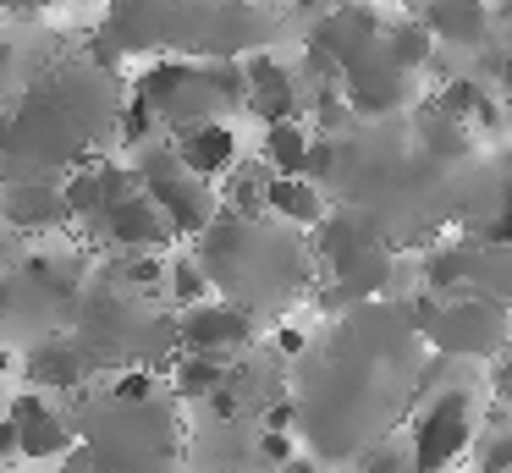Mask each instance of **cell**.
I'll return each instance as SVG.
<instances>
[{
  "label": "cell",
  "mask_w": 512,
  "mask_h": 473,
  "mask_svg": "<svg viewBox=\"0 0 512 473\" xmlns=\"http://www.w3.org/2000/svg\"><path fill=\"white\" fill-rule=\"evenodd\" d=\"M474 446V402L463 391H441L419 418H413V468L446 473L463 451Z\"/></svg>",
  "instance_id": "1"
},
{
  "label": "cell",
  "mask_w": 512,
  "mask_h": 473,
  "mask_svg": "<svg viewBox=\"0 0 512 473\" xmlns=\"http://www.w3.org/2000/svg\"><path fill=\"white\" fill-rule=\"evenodd\" d=\"M248 336H254V325H248V314L232 303H199V308H188V319L177 325L182 352H204V358H226V352L243 347Z\"/></svg>",
  "instance_id": "2"
},
{
  "label": "cell",
  "mask_w": 512,
  "mask_h": 473,
  "mask_svg": "<svg viewBox=\"0 0 512 473\" xmlns=\"http://www.w3.org/2000/svg\"><path fill=\"white\" fill-rule=\"evenodd\" d=\"M342 94H347V105H353V116H386V110L408 105V72H397L386 55H380V61L369 55V61H358L342 72Z\"/></svg>",
  "instance_id": "3"
},
{
  "label": "cell",
  "mask_w": 512,
  "mask_h": 473,
  "mask_svg": "<svg viewBox=\"0 0 512 473\" xmlns=\"http://www.w3.org/2000/svg\"><path fill=\"white\" fill-rule=\"evenodd\" d=\"M177 160H182V171H188V176H199V182H210V176L237 171V132L226 127V121H199V127H188V132H182Z\"/></svg>",
  "instance_id": "4"
},
{
  "label": "cell",
  "mask_w": 512,
  "mask_h": 473,
  "mask_svg": "<svg viewBox=\"0 0 512 473\" xmlns=\"http://www.w3.org/2000/svg\"><path fill=\"white\" fill-rule=\"evenodd\" d=\"M243 72H248V110L265 116V127L292 121V110H298V83H292L287 66H281L276 55H254V61H243Z\"/></svg>",
  "instance_id": "5"
},
{
  "label": "cell",
  "mask_w": 512,
  "mask_h": 473,
  "mask_svg": "<svg viewBox=\"0 0 512 473\" xmlns=\"http://www.w3.org/2000/svg\"><path fill=\"white\" fill-rule=\"evenodd\" d=\"M105 220H111V237L122 242V248H160V242L171 237L166 215L155 209V198H149V193L116 198V204L105 209Z\"/></svg>",
  "instance_id": "6"
},
{
  "label": "cell",
  "mask_w": 512,
  "mask_h": 473,
  "mask_svg": "<svg viewBox=\"0 0 512 473\" xmlns=\"http://www.w3.org/2000/svg\"><path fill=\"white\" fill-rule=\"evenodd\" d=\"M424 28L446 44H485L490 39V11L479 0H430L424 6Z\"/></svg>",
  "instance_id": "7"
},
{
  "label": "cell",
  "mask_w": 512,
  "mask_h": 473,
  "mask_svg": "<svg viewBox=\"0 0 512 473\" xmlns=\"http://www.w3.org/2000/svg\"><path fill=\"white\" fill-rule=\"evenodd\" d=\"M265 209L281 215V220H292V226H320L325 220V198H320V187H314L309 176H270Z\"/></svg>",
  "instance_id": "8"
},
{
  "label": "cell",
  "mask_w": 512,
  "mask_h": 473,
  "mask_svg": "<svg viewBox=\"0 0 512 473\" xmlns=\"http://www.w3.org/2000/svg\"><path fill=\"white\" fill-rule=\"evenodd\" d=\"M309 154H314V138H309V127H303L298 116L265 127V165H270V176H309Z\"/></svg>",
  "instance_id": "9"
},
{
  "label": "cell",
  "mask_w": 512,
  "mask_h": 473,
  "mask_svg": "<svg viewBox=\"0 0 512 473\" xmlns=\"http://www.w3.org/2000/svg\"><path fill=\"white\" fill-rule=\"evenodd\" d=\"M380 55H386L397 72H424L435 55V33L424 28V17H408V22H391L380 33Z\"/></svg>",
  "instance_id": "10"
},
{
  "label": "cell",
  "mask_w": 512,
  "mask_h": 473,
  "mask_svg": "<svg viewBox=\"0 0 512 473\" xmlns=\"http://www.w3.org/2000/svg\"><path fill=\"white\" fill-rule=\"evenodd\" d=\"M83 369H89V363H83V352H72V347H39L34 358H28V380L34 385H50V391H72V385L83 380Z\"/></svg>",
  "instance_id": "11"
},
{
  "label": "cell",
  "mask_w": 512,
  "mask_h": 473,
  "mask_svg": "<svg viewBox=\"0 0 512 473\" xmlns=\"http://www.w3.org/2000/svg\"><path fill=\"white\" fill-rule=\"evenodd\" d=\"M226 380H232L226 358H204V352H182L177 358V391L182 396H204V402H210Z\"/></svg>",
  "instance_id": "12"
},
{
  "label": "cell",
  "mask_w": 512,
  "mask_h": 473,
  "mask_svg": "<svg viewBox=\"0 0 512 473\" xmlns=\"http://www.w3.org/2000/svg\"><path fill=\"white\" fill-rule=\"evenodd\" d=\"M468 457H474V473H512V424H501L490 413L485 429L474 435V446H468Z\"/></svg>",
  "instance_id": "13"
},
{
  "label": "cell",
  "mask_w": 512,
  "mask_h": 473,
  "mask_svg": "<svg viewBox=\"0 0 512 473\" xmlns=\"http://www.w3.org/2000/svg\"><path fill=\"white\" fill-rule=\"evenodd\" d=\"M166 281H171V297H177L182 308H199L204 292H210V270H204L199 259H177L166 264Z\"/></svg>",
  "instance_id": "14"
},
{
  "label": "cell",
  "mask_w": 512,
  "mask_h": 473,
  "mask_svg": "<svg viewBox=\"0 0 512 473\" xmlns=\"http://www.w3.org/2000/svg\"><path fill=\"white\" fill-rule=\"evenodd\" d=\"M111 396H116V402H149V396H155V374H149V369H133V374H116Z\"/></svg>",
  "instance_id": "15"
},
{
  "label": "cell",
  "mask_w": 512,
  "mask_h": 473,
  "mask_svg": "<svg viewBox=\"0 0 512 473\" xmlns=\"http://www.w3.org/2000/svg\"><path fill=\"white\" fill-rule=\"evenodd\" d=\"M149 121H155V105H144V99H138L133 110H122V138L127 143H144L149 138Z\"/></svg>",
  "instance_id": "16"
},
{
  "label": "cell",
  "mask_w": 512,
  "mask_h": 473,
  "mask_svg": "<svg viewBox=\"0 0 512 473\" xmlns=\"http://www.w3.org/2000/svg\"><path fill=\"white\" fill-rule=\"evenodd\" d=\"M490 391H496L501 402H512V341L490 358Z\"/></svg>",
  "instance_id": "17"
},
{
  "label": "cell",
  "mask_w": 512,
  "mask_h": 473,
  "mask_svg": "<svg viewBox=\"0 0 512 473\" xmlns=\"http://www.w3.org/2000/svg\"><path fill=\"white\" fill-rule=\"evenodd\" d=\"M259 457H265L270 468H287V462H292V440L281 435V429H265V435H259Z\"/></svg>",
  "instance_id": "18"
},
{
  "label": "cell",
  "mask_w": 512,
  "mask_h": 473,
  "mask_svg": "<svg viewBox=\"0 0 512 473\" xmlns=\"http://www.w3.org/2000/svg\"><path fill=\"white\" fill-rule=\"evenodd\" d=\"M0 457H23V424L0 418Z\"/></svg>",
  "instance_id": "19"
},
{
  "label": "cell",
  "mask_w": 512,
  "mask_h": 473,
  "mask_svg": "<svg viewBox=\"0 0 512 473\" xmlns=\"http://www.w3.org/2000/svg\"><path fill=\"white\" fill-rule=\"evenodd\" d=\"M61 473H94L89 451H67V462H61Z\"/></svg>",
  "instance_id": "20"
},
{
  "label": "cell",
  "mask_w": 512,
  "mask_h": 473,
  "mask_svg": "<svg viewBox=\"0 0 512 473\" xmlns=\"http://www.w3.org/2000/svg\"><path fill=\"white\" fill-rule=\"evenodd\" d=\"M276 347H281V352H298V347H303V330H281Z\"/></svg>",
  "instance_id": "21"
},
{
  "label": "cell",
  "mask_w": 512,
  "mask_h": 473,
  "mask_svg": "<svg viewBox=\"0 0 512 473\" xmlns=\"http://www.w3.org/2000/svg\"><path fill=\"white\" fill-rule=\"evenodd\" d=\"M281 473H320V468H314L309 457H292V462H287V468H281Z\"/></svg>",
  "instance_id": "22"
},
{
  "label": "cell",
  "mask_w": 512,
  "mask_h": 473,
  "mask_svg": "<svg viewBox=\"0 0 512 473\" xmlns=\"http://www.w3.org/2000/svg\"><path fill=\"white\" fill-rule=\"evenodd\" d=\"M6 308H12V281L0 275V314H6Z\"/></svg>",
  "instance_id": "23"
},
{
  "label": "cell",
  "mask_w": 512,
  "mask_h": 473,
  "mask_svg": "<svg viewBox=\"0 0 512 473\" xmlns=\"http://www.w3.org/2000/svg\"><path fill=\"white\" fill-rule=\"evenodd\" d=\"M0 374H12V352L0 347Z\"/></svg>",
  "instance_id": "24"
},
{
  "label": "cell",
  "mask_w": 512,
  "mask_h": 473,
  "mask_svg": "<svg viewBox=\"0 0 512 473\" xmlns=\"http://www.w3.org/2000/svg\"><path fill=\"white\" fill-rule=\"evenodd\" d=\"M331 6H336V11H342V6H353V0H331Z\"/></svg>",
  "instance_id": "25"
}]
</instances>
